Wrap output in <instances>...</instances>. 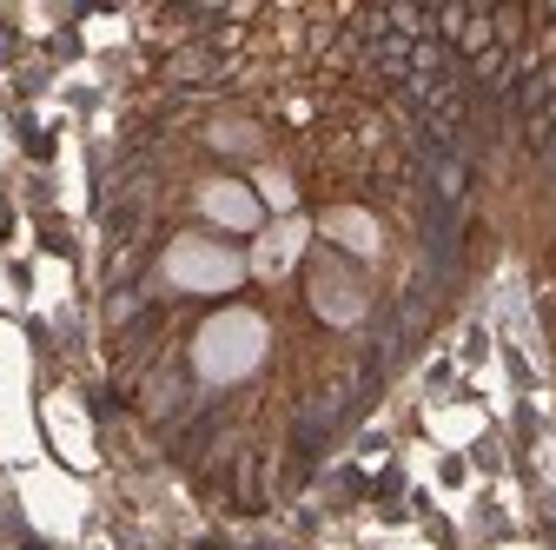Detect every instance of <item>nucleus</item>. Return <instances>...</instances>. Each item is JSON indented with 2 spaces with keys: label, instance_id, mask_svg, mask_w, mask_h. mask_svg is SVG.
<instances>
[{
  "label": "nucleus",
  "instance_id": "obj_1",
  "mask_svg": "<svg viewBox=\"0 0 556 550\" xmlns=\"http://www.w3.org/2000/svg\"><path fill=\"white\" fill-rule=\"evenodd\" d=\"M265 346H271L265 318L245 312V305H232V312H219V318L199 325V338H192V372L205 385H239L245 372H258Z\"/></svg>",
  "mask_w": 556,
  "mask_h": 550
},
{
  "label": "nucleus",
  "instance_id": "obj_2",
  "mask_svg": "<svg viewBox=\"0 0 556 550\" xmlns=\"http://www.w3.org/2000/svg\"><path fill=\"white\" fill-rule=\"evenodd\" d=\"M160 272H166L179 292H232V286L245 279V259H239L232 246H219V239L186 233V239H173V246H166Z\"/></svg>",
  "mask_w": 556,
  "mask_h": 550
},
{
  "label": "nucleus",
  "instance_id": "obj_3",
  "mask_svg": "<svg viewBox=\"0 0 556 550\" xmlns=\"http://www.w3.org/2000/svg\"><path fill=\"white\" fill-rule=\"evenodd\" d=\"M199 213L226 226V233H265V205L245 179H205L199 186Z\"/></svg>",
  "mask_w": 556,
  "mask_h": 550
},
{
  "label": "nucleus",
  "instance_id": "obj_4",
  "mask_svg": "<svg viewBox=\"0 0 556 550\" xmlns=\"http://www.w3.org/2000/svg\"><path fill=\"white\" fill-rule=\"evenodd\" d=\"M312 246V226L292 213V220H278V226H265L258 233V246H252V259H245V272H258V279H278L286 265H299V252Z\"/></svg>",
  "mask_w": 556,
  "mask_h": 550
},
{
  "label": "nucleus",
  "instance_id": "obj_5",
  "mask_svg": "<svg viewBox=\"0 0 556 550\" xmlns=\"http://www.w3.org/2000/svg\"><path fill=\"white\" fill-rule=\"evenodd\" d=\"M318 233H325V239H338V246H352V252H365V259L384 246V239H378V220H371V213H352V205L325 213V220H318Z\"/></svg>",
  "mask_w": 556,
  "mask_h": 550
},
{
  "label": "nucleus",
  "instance_id": "obj_6",
  "mask_svg": "<svg viewBox=\"0 0 556 550\" xmlns=\"http://www.w3.org/2000/svg\"><path fill=\"white\" fill-rule=\"evenodd\" d=\"M252 192H258V205H271V213H286V220H292V205H299V186H292V173H286V166H265Z\"/></svg>",
  "mask_w": 556,
  "mask_h": 550
}]
</instances>
